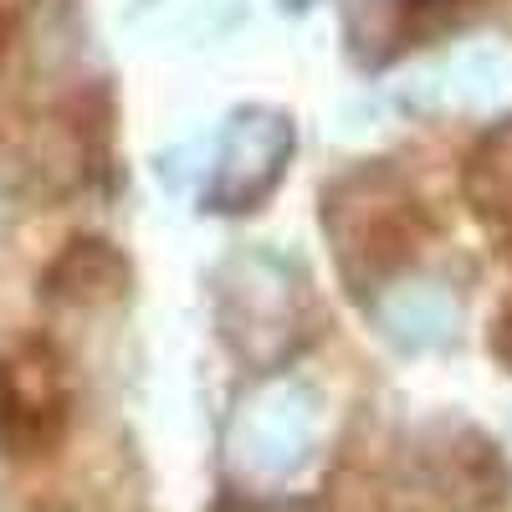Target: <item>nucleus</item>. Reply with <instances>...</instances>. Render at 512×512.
Returning <instances> with one entry per match:
<instances>
[{"label": "nucleus", "mask_w": 512, "mask_h": 512, "mask_svg": "<svg viewBox=\"0 0 512 512\" xmlns=\"http://www.w3.org/2000/svg\"><path fill=\"white\" fill-rule=\"evenodd\" d=\"M62 420H67L62 359L47 344H26L21 354L0 364V436L26 456L52 446L62 436Z\"/></svg>", "instance_id": "f257e3e1"}, {"label": "nucleus", "mask_w": 512, "mask_h": 512, "mask_svg": "<svg viewBox=\"0 0 512 512\" xmlns=\"http://www.w3.org/2000/svg\"><path fill=\"white\" fill-rule=\"evenodd\" d=\"M77 282L67 297H77V303H93V297H113L123 287V262L118 251H108L103 241H72V251L62 256V262L47 272V282Z\"/></svg>", "instance_id": "f03ea898"}, {"label": "nucleus", "mask_w": 512, "mask_h": 512, "mask_svg": "<svg viewBox=\"0 0 512 512\" xmlns=\"http://www.w3.org/2000/svg\"><path fill=\"white\" fill-rule=\"evenodd\" d=\"M492 359L512 374V303L497 313V323H492Z\"/></svg>", "instance_id": "7ed1b4c3"}]
</instances>
